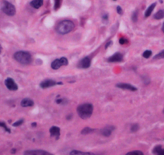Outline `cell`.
I'll use <instances>...</instances> for the list:
<instances>
[{
  "mask_svg": "<svg viewBox=\"0 0 164 155\" xmlns=\"http://www.w3.org/2000/svg\"><path fill=\"white\" fill-rule=\"evenodd\" d=\"M76 111L81 119H88L93 114V106L90 103L81 104L77 107Z\"/></svg>",
  "mask_w": 164,
  "mask_h": 155,
  "instance_id": "cell-1",
  "label": "cell"
},
{
  "mask_svg": "<svg viewBox=\"0 0 164 155\" xmlns=\"http://www.w3.org/2000/svg\"><path fill=\"white\" fill-rule=\"evenodd\" d=\"M75 24L71 20H63L56 25V31L60 35H65L74 30Z\"/></svg>",
  "mask_w": 164,
  "mask_h": 155,
  "instance_id": "cell-2",
  "label": "cell"
},
{
  "mask_svg": "<svg viewBox=\"0 0 164 155\" xmlns=\"http://www.w3.org/2000/svg\"><path fill=\"white\" fill-rule=\"evenodd\" d=\"M14 58L17 62L20 63L21 65H30L32 61V57H31V54L28 52H25V51L16 52L14 54Z\"/></svg>",
  "mask_w": 164,
  "mask_h": 155,
  "instance_id": "cell-3",
  "label": "cell"
},
{
  "mask_svg": "<svg viewBox=\"0 0 164 155\" xmlns=\"http://www.w3.org/2000/svg\"><path fill=\"white\" fill-rule=\"evenodd\" d=\"M2 11L9 16H14L16 13V10H15L14 5L11 2H7V1H3V2H2Z\"/></svg>",
  "mask_w": 164,
  "mask_h": 155,
  "instance_id": "cell-4",
  "label": "cell"
},
{
  "mask_svg": "<svg viewBox=\"0 0 164 155\" xmlns=\"http://www.w3.org/2000/svg\"><path fill=\"white\" fill-rule=\"evenodd\" d=\"M69 65V61H68V59L65 57H61L59 59H56L55 60L52 65H51V67L54 70L59 69V68L62 67V66H66V65Z\"/></svg>",
  "mask_w": 164,
  "mask_h": 155,
  "instance_id": "cell-5",
  "label": "cell"
},
{
  "mask_svg": "<svg viewBox=\"0 0 164 155\" xmlns=\"http://www.w3.org/2000/svg\"><path fill=\"white\" fill-rule=\"evenodd\" d=\"M62 83H58L56 81H55L54 80H52V79H46L44 81H43L40 83V87L42 88H51V87H53V86L56 85V84H61Z\"/></svg>",
  "mask_w": 164,
  "mask_h": 155,
  "instance_id": "cell-6",
  "label": "cell"
},
{
  "mask_svg": "<svg viewBox=\"0 0 164 155\" xmlns=\"http://www.w3.org/2000/svg\"><path fill=\"white\" fill-rule=\"evenodd\" d=\"M24 155H54L49 153L48 151L43 150H26L24 153Z\"/></svg>",
  "mask_w": 164,
  "mask_h": 155,
  "instance_id": "cell-7",
  "label": "cell"
},
{
  "mask_svg": "<svg viewBox=\"0 0 164 155\" xmlns=\"http://www.w3.org/2000/svg\"><path fill=\"white\" fill-rule=\"evenodd\" d=\"M5 85L9 90L17 91L18 90V85L12 78H7L5 81Z\"/></svg>",
  "mask_w": 164,
  "mask_h": 155,
  "instance_id": "cell-8",
  "label": "cell"
},
{
  "mask_svg": "<svg viewBox=\"0 0 164 155\" xmlns=\"http://www.w3.org/2000/svg\"><path fill=\"white\" fill-rule=\"evenodd\" d=\"M122 60H123V55L120 52H117L109 58H108L107 61L109 63H116L121 62Z\"/></svg>",
  "mask_w": 164,
  "mask_h": 155,
  "instance_id": "cell-9",
  "label": "cell"
},
{
  "mask_svg": "<svg viewBox=\"0 0 164 155\" xmlns=\"http://www.w3.org/2000/svg\"><path fill=\"white\" fill-rule=\"evenodd\" d=\"M91 65V58L87 56L85 57L84 59L80 60V62L78 63V67L81 68H88L90 67Z\"/></svg>",
  "mask_w": 164,
  "mask_h": 155,
  "instance_id": "cell-10",
  "label": "cell"
},
{
  "mask_svg": "<svg viewBox=\"0 0 164 155\" xmlns=\"http://www.w3.org/2000/svg\"><path fill=\"white\" fill-rule=\"evenodd\" d=\"M117 88H120L121 89H124V90H130V91H133V92H135L137 91V88L134 87L133 85L130 84H127V83H120L117 84Z\"/></svg>",
  "mask_w": 164,
  "mask_h": 155,
  "instance_id": "cell-11",
  "label": "cell"
},
{
  "mask_svg": "<svg viewBox=\"0 0 164 155\" xmlns=\"http://www.w3.org/2000/svg\"><path fill=\"white\" fill-rule=\"evenodd\" d=\"M115 129V127L113 126V125H108V126H105V128H103L101 131V134H102L104 137H109L112 134V133L114 132V130Z\"/></svg>",
  "mask_w": 164,
  "mask_h": 155,
  "instance_id": "cell-12",
  "label": "cell"
},
{
  "mask_svg": "<svg viewBox=\"0 0 164 155\" xmlns=\"http://www.w3.org/2000/svg\"><path fill=\"white\" fill-rule=\"evenodd\" d=\"M50 135L51 137H53V138H55L59 139V136H60V129H59V127L57 126H53L50 128Z\"/></svg>",
  "mask_w": 164,
  "mask_h": 155,
  "instance_id": "cell-13",
  "label": "cell"
},
{
  "mask_svg": "<svg viewBox=\"0 0 164 155\" xmlns=\"http://www.w3.org/2000/svg\"><path fill=\"white\" fill-rule=\"evenodd\" d=\"M34 105V101L29 98H24L21 100L22 107H31Z\"/></svg>",
  "mask_w": 164,
  "mask_h": 155,
  "instance_id": "cell-14",
  "label": "cell"
},
{
  "mask_svg": "<svg viewBox=\"0 0 164 155\" xmlns=\"http://www.w3.org/2000/svg\"><path fill=\"white\" fill-rule=\"evenodd\" d=\"M43 0H32L31 2V6L36 9H39L43 6Z\"/></svg>",
  "mask_w": 164,
  "mask_h": 155,
  "instance_id": "cell-15",
  "label": "cell"
},
{
  "mask_svg": "<svg viewBox=\"0 0 164 155\" xmlns=\"http://www.w3.org/2000/svg\"><path fill=\"white\" fill-rule=\"evenodd\" d=\"M152 152L155 155H164V148L161 146H156L153 149Z\"/></svg>",
  "mask_w": 164,
  "mask_h": 155,
  "instance_id": "cell-16",
  "label": "cell"
},
{
  "mask_svg": "<svg viewBox=\"0 0 164 155\" xmlns=\"http://www.w3.org/2000/svg\"><path fill=\"white\" fill-rule=\"evenodd\" d=\"M155 7H156V2H154V3H152V4L150 5V7H148L147 9H146V11L145 12V17L146 18H147V17H149L151 14V13L153 12V11H154V9L155 8Z\"/></svg>",
  "mask_w": 164,
  "mask_h": 155,
  "instance_id": "cell-17",
  "label": "cell"
},
{
  "mask_svg": "<svg viewBox=\"0 0 164 155\" xmlns=\"http://www.w3.org/2000/svg\"><path fill=\"white\" fill-rule=\"evenodd\" d=\"M70 155H95L90 152H82L79 150H72L70 152Z\"/></svg>",
  "mask_w": 164,
  "mask_h": 155,
  "instance_id": "cell-18",
  "label": "cell"
},
{
  "mask_svg": "<svg viewBox=\"0 0 164 155\" xmlns=\"http://www.w3.org/2000/svg\"><path fill=\"white\" fill-rule=\"evenodd\" d=\"M154 18L155 19H158V20H159V19H162L164 18V10H160L158 12L155 13V14L154 15Z\"/></svg>",
  "mask_w": 164,
  "mask_h": 155,
  "instance_id": "cell-19",
  "label": "cell"
},
{
  "mask_svg": "<svg viewBox=\"0 0 164 155\" xmlns=\"http://www.w3.org/2000/svg\"><path fill=\"white\" fill-rule=\"evenodd\" d=\"M95 131V129H92V128H89V127H85V128H84L82 130H81V134H83V135H87V134H92L93 132Z\"/></svg>",
  "mask_w": 164,
  "mask_h": 155,
  "instance_id": "cell-20",
  "label": "cell"
},
{
  "mask_svg": "<svg viewBox=\"0 0 164 155\" xmlns=\"http://www.w3.org/2000/svg\"><path fill=\"white\" fill-rule=\"evenodd\" d=\"M154 60H160V59H164V50L161 51L157 55H155L153 58Z\"/></svg>",
  "mask_w": 164,
  "mask_h": 155,
  "instance_id": "cell-21",
  "label": "cell"
},
{
  "mask_svg": "<svg viewBox=\"0 0 164 155\" xmlns=\"http://www.w3.org/2000/svg\"><path fill=\"white\" fill-rule=\"evenodd\" d=\"M62 1L63 0H55V5H54V9L56 11V10H58L60 7V6H61V3H62Z\"/></svg>",
  "mask_w": 164,
  "mask_h": 155,
  "instance_id": "cell-22",
  "label": "cell"
},
{
  "mask_svg": "<svg viewBox=\"0 0 164 155\" xmlns=\"http://www.w3.org/2000/svg\"><path fill=\"white\" fill-rule=\"evenodd\" d=\"M151 55H152V52L150 50H146L143 52V56L144 58H146V59H148V58H150V56H151Z\"/></svg>",
  "mask_w": 164,
  "mask_h": 155,
  "instance_id": "cell-23",
  "label": "cell"
},
{
  "mask_svg": "<svg viewBox=\"0 0 164 155\" xmlns=\"http://www.w3.org/2000/svg\"><path fill=\"white\" fill-rule=\"evenodd\" d=\"M126 155H144L142 151L140 150H133L131 151V152H129V153H126Z\"/></svg>",
  "mask_w": 164,
  "mask_h": 155,
  "instance_id": "cell-24",
  "label": "cell"
},
{
  "mask_svg": "<svg viewBox=\"0 0 164 155\" xmlns=\"http://www.w3.org/2000/svg\"><path fill=\"white\" fill-rule=\"evenodd\" d=\"M139 129V125H138V124H133L132 125H131L130 127V130L131 132H137Z\"/></svg>",
  "mask_w": 164,
  "mask_h": 155,
  "instance_id": "cell-25",
  "label": "cell"
},
{
  "mask_svg": "<svg viewBox=\"0 0 164 155\" xmlns=\"http://www.w3.org/2000/svg\"><path fill=\"white\" fill-rule=\"evenodd\" d=\"M138 10H136L133 13V14H132V20H133V22H137V20H138Z\"/></svg>",
  "mask_w": 164,
  "mask_h": 155,
  "instance_id": "cell-26",
  "label": "cell"
},
{
  "mask_svg": "<svg viewBox=\"0 0 164 155\" xmlns=\"http://www.w3.org/2000/svg\"><path fill=\"white\" fill-rule=\"evenodd\" d=\"M0 127H2V128H3V129L6 130L7 132H8V133H11V130H10V129L8 128V127L7 126V125L5 124L4 122H0Z\"/></svg>",
  "mask_w": 164,
  "mask_h": 155,
  "instance_id": "cell-27",
  "label": "cell"
},
{
  "mask_svg": "<svg viewBox=\"0 0 164 155\" xmlns=\"http://www.w3.org/2000/svg\"><path fill=\"white\" fill-rule=\"evenodd\" d=\"M24 119H21V120H19V121H18V122H14V124L12 125H13V126L14 127H17V126H19V125H21L22 124H23V123H24Z\"/></svg>",
  "mask_w": 164,
  "mask_h": 155,
  "instance_id": "cell-28",
  "label": "cell"
},
{
  "mask_svg": "<svg viewBox=\"0 0 164 155\" xmlns=\"http://www.w3.org/2000/svg\"><path fill=\"white\" fill-rule=\"evenodd\" d=\"M119 43H120V44H126V43H128V40H126V39L125 38H121L120 40H119Z\"/></svg>",
  "mask_w": 164,
  "mask_h": 155,
  "instance_id": "cell-29",
  "label": "cell"
},
{
  "mask_svg": "<svg viewBox=\"0 0 164 155\" xmlns=\"http://www.w3.org/2000/svg\"><path fill=\"white\" fill-rule=\"evenodd\" d=\"M117 13H118L119 14H123V11H122V8H121L120 6H118V7H117Z\"/></svg>",
  "mask_w": 164,
  "mask_h": 155,
  "instance_id": "cell-30",
  "label": "cell"
},
{
  "mask_svg": "<svg viewBox=\"0 0 164 155\" xmlns=\"http://www.w3.org/2000/svg\"><path fill=\"white\" fill-rule=\"evenodd\" d=\"M102 18H103V19H104V20H107V19H108V14H105V15H103Z\"/></svg>",
  "mask_w": 164,
  "mask_h": 155,
  "instance_id": "cell-31",
  "label": "cell"
},
{
  "mask_svg": "<svg viewBox=\"0 0 164 155\" xmlns=\"http://www.w3.org/2000/svg\"><path fill=\"white\" fill-rule=\"evenodd\" d=\"M16 152V150L15 149H12V150H11V153H14Z\"/></svg>",
  "mask_w": 164,
  "mask_h": 155,
  "instance_id": "cell-32",
  "label": "cell"
},
{
  "mask_svg": "<svg viewBox=\"0 0 164 155\" xmlns=\"http://www.w3.org/2000/svg\"><path fill=\"white\" fill-rule=\"evenodd\" d=\"M2 46H1V44H0V54L2 53Z\"/></svg>",
  "mask_w": 164,
  "mask_h": 155,
  "instance_id": "cell-33",
  "label": "cell"
},
{
  "mask_svg": "<svg viewBox=\"0 0 164 155\" xmlns=\"http://www.w3.org/2000/svg\"><path fill=\"white\" fill-rule=\"evenodd\" d=\"M162 32H163V33H164V23H163V24H162Z\"/></svg>",
  "mask_w": 164,
  "mask_h": 155,
  "instance_id": "cell-34",
  "label": "cell"
},
{
  "mask_svg": "<svg viewBox=\"0 0 164 155\" xmlns=\"http://www.w3.org/2000/svg\"><path fill=\"white\" fill-rule=\"evenodd\" d=\"M36 123H33V124H32V126H36Z\"/></svg>",
  "mask_w": 164,
  "mask_h": 155,
  "instance_id": "cell-35",
  "label": "cell"
},
{
  "mask_svg": "<svg viewBox=\"0 0 164 155\" xmlns=\"http://www.w3.org/2000/svg\"><path fill=\"white\" fill-rule=\"evenodd\" d=\"M163 112H164V109H163Z\"/></svg>",
  "mask_w": 164,
  "mask_h": 155,
  "instance_id": "cell-36",
  "label": "cell"
},
{
  "mask_svg": "<svg viewBox=\"0 0 164 155\" xmlns=\"http://www.w3.org/2000/svg\"><path fill=\"white\" fill-rule=\"evenodd\" d=\"M114 1H115V0H114Z\"/></svg>",
  "mask_w": 164,
  "mask_h": 155,
  "instance_id": "cell-37",
  "label": "cell"
}]
</instances>
